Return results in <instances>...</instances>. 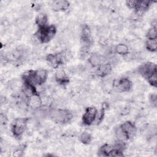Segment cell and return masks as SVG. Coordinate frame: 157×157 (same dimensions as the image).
Here are the masks:
<instances>
[{"instance_id":"1","label":"cell","mask_w":157,"mask_h":157,"mask_svg":"<svg viewBox=\"0 0 157 157\" xmlns=\"http://www.w3.org/2000/svg\"><path fill=\"white\" fill-rule=\"evenodd\" d=\"M49 117L53 121L58 124H66L69 123L73 118V113L66 109H55L50 111Z\"/></svg>"},{"instance_id":"2","label":"cell","mask_w":157,"mask_h":157,"mask_svg":"<svg viewBox=\"0 0 157 157\" xmlns=\"http://www.w3.org/2000/svg\"><path fill=\"white\" fill-rule=\"evenodd\" d=\"M56 34V28L54 25H48L46 27L38 28L35 33L36 38L43 44L50 42Z\"/></svg>"},{"instance_id":"3","label":"cell","mask_w":157,"mask_h":157,"mask_svg":"<svg viewBox=\"0 0 157 157\" xmlns=\"http://www.w3.org/2000/svg\"><path fill=\"white\" fill-rule=\"evenodd\" d=\"M28 119L26 118H18L15 119L11 125V131L13 137L17 139H20L27 127Z\"/></svg>"},{"instance_id":"4","label":"cell","mask_w":157,"mask_h":157,"mask_svg":"<svg viewBox=\"0 0 157 157\" xmlns=\"http://www.w3.org/2000/svg\"><path fill=\"white\" fill-rule=\"evenodd\" d=\"M67 59V53L64 52L56 53H50L46 56V61L48 64L56 69L65 63Z\"/></svg>"},{"instance_id":"5","label":"cell","mask_w":157,"mask_h":157,"mask_svg":"<svg viewBox=\"0 0 157 157\" xmlns=\"http://www.w3.org/2000/svg\"><path fill=\"white\" fill-rule=\"evenodd\" d=\"M98 110L96 107L91 106L85 109L82 116V123L85 126H90L96 121Z\"/></svg>"},{"instance_id":"6","label":"cell","mask_w":157,"mask_h":157,"mask_svg":"<svg viewBox=\"0 0 157 157\" xmlns=\"http://www.w3.org/2000/svg\"><path fill=\"white\" fill-rule=\"evenodd\" d=\"M132 87V82L127 77H121L116 81H114L113 88L120 93L129 91Z\"/></svg>"},{"instance_id":"7","label":"cell","mask_w":157,"mask_h":157,"mask_svg":"<svg viewBox=\"0 0 157 157\" xmlns=\"http://www.w3.org/2000/svg\"><path fill=\"white\" fill-rule=\"evenodd\" d=\"M98 155L100 156H122V155L117 151L113 144L105 143L99 149Z\"/></svg>"},{"instance_id":"8","label":"cell","mask_w":157,"mask_h":157,"mask_svg":"<svg viewBox=\"0 0 157 157\" xmlns=\"http://www.w3.org/2000/svg\"><path fill=\"white\" fill-rule=\"evenodd\" d=\"M138 72L144 78L147 79L152 74L157 72L156 65L149 62L144 63L138 68Z\"/></svg>"},{"instance_id":"9","label":"cell","mask_w":157,"mask_h":157,"mask_svg":"<svg viewBox=\"0 0 157 157\" xmlns=\"http://www.w3.org/2000/svg\"><path fill=\"white\" fill-rule=\"evenodd\" d=\"M48 77V72L45 69H40L37 70H34V78H33V84L36 85H42L45 83Z\"/></svg>"},{"instance_id":"10","label":"cell","mask_w":157,"mask_h":157,"mask_svg":"<svg viewBox=\"0 0 157 157\" xmlns=\"http://www.w3.org/2000/svg\"><path fill=\"white\" fill-rule=\"evenodd\" d=\"M55 79L56 82L61 85L65 86L69 82V78L67 75L65 70L63 67H58L55 73Z\"/></svg>"},{"instance_id":"11","label":"cell","mask_w":157,"mask_h":157,"mask_svg":"<svg viewBox=\"0 0 157 157\" xmlns=\"http://www.w3.org/2000/svg\"><path fill=\"white\" fill-rule=\"evenodd\" d=\"M26 98V104L31 109L37 110L42 107V101L39 95V93H37Z\"/></svg>"},{"instance_id":"12","label":"cell","mask_w":157,"mask_h":157,"mask_svg":"<svg viewBox=\"0 0 157 157\" xmlns=\"http://www.w3.org/2000/svg\"><path fill=\"white\" fill-rule=\"evenodd\" d=\"M122 129L126 135L128 139L133 137L137 132V128L136 125L130 121H126L120 124Z\"/></svg>"},{"instance_id":"13","label":"cell","mask_w":157,"mask_h":157,"mask_svg":"<svg viewBox=\"0 0 157 157\" xmlns=\"http://www.w3.org/2000/svg\"><path fill=\"white\" fill-rule=\"evenodd\" d=\"M88 62L92 67H98L101 64L107 62V58L102 55L94 53L90 55L88 58Z\"/></svg>"},{"instance_id":"14","label":"cell","mask_w":157,"mask_h":157,"mask_svg":"<svg viewBox=\"0 0 157 157\" xmlns=\"http://www.w3.org/2000/svg\"><path fill=\"white\" fill-rule=\"evenodd\" d=\"M96 68V74L100 77L104 78L107 77L111 73L112 71V65L108 62H105Z\"/></svg>"},{"instance_id":"15","label":"cell","mask_w":157,"mask_h":157,"mask_svg":"<svg viewBox=\"0 0 157 157\" xmlns=\"http://www.w3.org/2000/svg\"><path fill=\"white\" fill-rule=\"evenodd\" d=\"M151 1H137L134 10L137 15H142L151 6Z\"/></svg>"},{"instance_id":"16","label":"cell","mask_w":157,"mask_h":157,"mask_svg":"<svg viewBox=\"0 0 157 157\" xmlns=\"http://www.w3.org/2000/svg\"><path fill=\"white\" fill-rule=\"evenodd\" d=\"M70 3L65 0H57L54 1L52 3V8L55 11H65L68 9Z\"/></svg>"},{"instance_id":"17","label":"cell","mask_w":157,"mask_h":157,"mask_svg":"<svg viewBox=\"0 0 157 157\" xmlns=\"http://www.w3.org/2000/svg\"><path fill=\"white\" fill-rule=\"evenodd\" d=\"M36 86L34 85L28 83V82H23L22 86V91L23 93L26 96V98H28L34 94L37 93V91L36 89Z\"/></svg>"},{"instance_id":"18","label":"cell","mask_w":157,"mask_h":157,"mask_svg":"<svg viewBox=\"0 0 157 157\" xmlns=\"http://www.w3.org/2000/svg\"><path fill=\"white\" fill-rule=\"evenodd\" d=\"M36 25L37 26L38 28H44L48 26V17L45 13L40 12L36 17L35 19Z\"/></svg>"},{"instance_id":"19","label":"cell","mask_w":157,"mask_h":157,"mask_svg":"<svg viewBox=\"0 0 157 157\" xmlns=\"http://www.w3.org/2000/svg\"><path fill=\"white\" fill-rule=\"evenodd\" d=\"M114 52L120 55L126 56L129 53V47L125 44L120 43L115 45L114 48Z\"/></svg>"},{"instance_id":"20","label":"cell","mask_w":157,"mask_h":157,"mask_svg":"<svg viewBox=\"0 0 157 157\" xmlns=\"http://www.w3.org/2000/svg\"><path fill=\"white\" fill-rule=\"evenodd\" d=\"M145 47L150 52H156L157 50V39H147Z\"/></svg>"},{"instance_id":"21","label":"cell","mask_w":157,"mask_h":157,"mask_svg":"<svg viewBox=\"0 0 157 157\" xmlns=\"http://www.w3.org/2000/svg\"><path fill=\"white\" fill-rule=\"evenodd\" d=\"M114 134L115 136V137L117 138V140H121V141H125L128 139V137L125 134L124 132L122 129L120 125L118 126L115 128L114 130Z\"/></svg>"},{"instance_id":"22","label":"cell","mask_w":157,"mask_h":157,"mask_svg":"<svg viewBox=\"0 0 157 157\" xmlns=\"http://www.w3.org/2000/svg\"><path fill=\"white\" fill-rule=\"evenodd\" d=\"M78 139L80 142L85 145H88L93 140V137L90 133L87 132H83L80 134Z\"/></svg>"},{"instance_id":"23","label":"cell","mask_w":157,"mask_h":157,"mask_svg":"<svg viewBox=\"0 0 157 157\" xmlns=\"http://www.w3.org/2000/svg\"><path fill=\"white\" fill-rule=\"evenodd\" d=\"M147 39H157L156 26H151L147 33Z\"/></svg>"},{"instance_id":"24","label":"cell","mask_w":157,"mask_h":157,"mask_svg":"<svg viewBox=\"0 0 157 157\" xmlns=\"http://www.w3.org/2000/svg\"><path fill=\"white\" fill-rule=\"evenodd\" d=\"M148 83L153 87H156L157 85V72H154L147 78Z\"/></svg>"},{"instance_id":"25","label":"cell","mask_w":157,"mask_h":157,"mask_svg":"<svg viewBox=\"0 0 157 157\" xmlns=\"http://www.w3.org/2000/svg\"><path fill=\"white\" fill-rule=\"evenodd\" d=\"M150 103L151 104V105L154 107H156V105H157V96L156 94L155 93H153L150 95Z\"/></svg>"},{"instance_id":"26","label":"cell","mask_w":157,"mask_h":157,"mask_svg":"<svg viewBox=\"0 0 157 157\" xmlns=\"http://www.w3.org/2000/svg\"><path fill=\"white\" fill-rule=\"evenodd\" d=\"M25 146H23V147H20L19 148H17V149L14 151L13 155V156H23V153H24L23 151H24V150H25Z\"/></svg>"},{"instance_id":"27","label":"cell","mask_w":157,"mask_h":157,"mask_svg":"<svg viewBox=\"0 0 157 157\" xmlns=\"http://www.w3.org/2000/svg\"><path fill=\"white\" fill-rule=\"evenodd\" d=\"M136 2L137 1L135 0H129V1H126V5L129 8L132 9H134L136 5Z\"/></svg>"}]
</instances>
